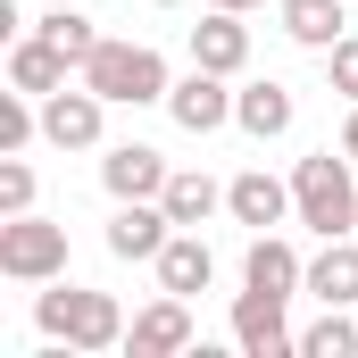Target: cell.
Returning a JSON list of instances; mask_svg holds the SVG:
<instances>
[{
	"mask_svg": "<svg viewBox=\"0 0 358 358\" xmlns=\"http://www.w3.org/2000/svg\"><path fill=\"white\" fill-rule=\"evenodd\" d=\"M350 150H308L300 167H292V217L317 234V242H342L358 234V183H350Z\"/></svg>",
	"mask_w": 358,
	"mask_h": 358,
	"instance_id": "1",
	"label": "cell"
},
{
	"mask_svg": "<svg viewBox=\"0 0 358 358\" xmlns=\"http://www.w3.org/2000/svg\"><path fill=\"white\" fill-rule=\"evenodd\" d=\"M34 325L50 334V342H76L84 358L100 350H125V308L108 300V292H84V283H50V292H34Z\"/></svg>",
	"mask_w": 358,
	"mask_h": 358,
	"instance_id": "2",
	"label": "cell"
},
{
	"mask_svg": "<svg viewBox=\"0 0 358 358\" xmlns=\"http://www.w3.org/2000/svg\"><path fill=\"white\" fill-rule=\"evenodd\" d=\"M84 84L108 100V108H150V100H167V59L150 50V42H100L84 59Z\"/></svg>",
	"mask_w": 358,
	"mask_h": 358,
	"instance_id": "3",
	"label": "cell"
},
{
	"mask_svg": "<svg viewBox=\"0 0 358 358\" xmlns=\"http://www.w3.org/2000/svg\"><path fill=\"white\" fill-rule=\"evenodd\" d=\"M0 275L8 283H59L67 275V225L50 217H0Z\"/></svg>",
	"mask_w": 358,
	"mask_h": 358,
	"instance_id": "4",
	"label": "cell"
},
{
	"mask_svg": "<svg viewBox=\"0 0 358 358\" xmlns=\"http://www.w3.org/2000/svg\"><path fill=\"white\" fill-rule=\"evenodd\" d=\"M100 125H108V100H100L84 76L42 100V142H50V150H100Z\"/></svg>",
	"mask_w": 358,
	"mask_h": 358,
	"instance_id": "5",
	"label": "cell"
},
{
	"mask_svg": "<svg viewBox=\"0 0 358 358\" xmlns=\"http://www.w3.org/2000/svg\"><path fill=\"white\" fill-rule=\"evenodd\" d=\"M234 342L242 358H300V334L283 325V292H234Z\"/></svg>",
	"mask_w": 358,
	"mask_h": 358,
	"instance_id": "6",
	"label": "cell"
},
{
	"mask_svg": "<svg viewBox=\"0 0 358 358\" xmlns=\"http://www.w3.org/2000/svg\"><path fill=\"white\" fill-rule=\"evenodd\" d=\"M167 234H176V217H167V200H117V217H108V259H125V267H150L159 250H167Z\"/></svg>",
	"mask_w": 358,
	"mask_h": 358,
	"instance_id": "7",
	"label": "cell"
},
{
	"mask_svg": "<svg viewBox=\"0 0 358 358\" xmlns=\"http://www.w3.org/2000/svg\"><path fill=\"white\" fill-rule=\"evenodd\" d=\"M234 76H208V67H192V76H176V84H167V100H159V108H167V117H176L183 134H217V125H234Z\"/></svg>",
	"mask_w": 358,
	"mask_h": 358,
	"instance_id": "8",
	"label": "cell"
},
{
	"mask_svg": "<svg viewBox=\"0 0 358 358\" xmlns=\"http://www.w3.org/2000/svg\"><path fill=\"white\" fill-rule=\"evenodd\" d=\"M167 176H176V167H167L150 142H108V150H100V183H108V200H159Z\"/></svg>",
	"mask_w": 358,
	"mask_h": 358,
	"instance_id": "9",
	"label": "cell"
},
{
	"mask_svg": "<svg viewBox=\"0 0 358 358\" xmlns=\"http://www.w3.org/2000/svg\"><path fill=\"white\" fill-rule=\"evenodd\" d=\"M192 67H208V76H242V67H250V25H242V8H208V17L192 25Z\"/></svg>",
	"mask_w": 358,
	"mask_h": 358,
	"instance_id": "10",
	"label": "cell"
},
{
	"mask_svg": "<svg viewBox=\"0 0 358 358\" xmlns=\"http://www.w3.org/2000/svg\"><path fill=\"white\" fill-rule=\"evenodd\" d=\"M125 350H134V358H176V350H192V308H183V292H159V300L125 325Z\"/></svg>",
	"mask_w": 358,
	"mask_h": 358,
	"instance_id": "11",
	"label": "cell"
},
{
	"mask_svg": "<svg viewBox=\"0 0 358 358\" xmlns=\"http://www.w3.org/2000/svg\"><path fill=\"white\" fill-rule=\"evenodd\" d=\"M225 208H234V225H250V234H275V225L292 217V183H275L267 167H242V176L225 183Z\"/></svg>",
	"mask_w": 358,
	"mask_h": 358,
	"instance_id": "12",
	"label": "cell"
},
{
	"mask_svg": "<svg viewBox=\"0 0 358 358\" xmlns=\"http://www.w3.org/2000/svg\"><path fill=\"white\" fill-rule=\"evenodd\" d=\"M150 267H159V292H183V300H192V292H208V283H217V250L200 242V225H176V234H167V250H159Z\"/></svg>",
	"mask_w": 358,
	"mask_h": 358,
	"instance_id": "13",
	"label": "cell"
},
{
	"mask_svg": "<svg viewBox=\"0 0 358 358\" xmlns=\"http://www.w3.org/2000/svg\"><path fill=\"white\" fill-rule=\"evenodd\" d=\"M67 76H76V59H67L50 34H17V42H8V84H17V92L50 100V92L67 84Z\"/></svg>",
	"mask_w": 358,
	"mask_h": 358,
	"instance_id": "14",
	"label": "cell"
},
{
	"mask_svg": "<svg viewBox=\"0 0 358 358\" xmlns=\"http://www.w3.org/2000/svg\"><path fill=\"white\" fill-rule=\"evenodd\" d=\"M292 117H300V100H292V84H275V76H259V84H242V92H234V125H242L250 142L292 134Z\"/></svg>",
	"mask_w": 358,
	"mask_h": 358,
	"instance_id": "15",
	"label": "cell"
},
{
	"mask_svg": "<svg viewBox=\"0 0 358 358\" xmlns=\"http://www.w3.org/2000/svg\"><path fill=\"white\" fill-rule=\"evenodd\" d=\"M242 283H250V292H283V300H292V292L308 283V259H300L283 234H250V250H242Z\"/></svg>",
	"mask_w": 358,
	"mask_h": 358,
	"instance_id": "16",
	"label": "cell"
},
{
	"mask_svg": "<svg viewBox=\"0 0 358 358\" xmlns=\"http://www.w3.org/2000/svg\"><path fill=\"white\" fill-rule=\"evenodd\" d=\"M300 292H317L325 308H358V234L325 242V250L308 259V283H300Z\"/></svg>",
	"mask_w": 358,
	"mask_h": 358,
	"instance_id": "17",
	"label": "cell"
},
{
	"mask_svg": "<svg viewBox=\"0 0 358 358\" xmlns=\"http://www.w3.org/2000/svg\"><path fill=\"white\" fill-rule=\"evenodd\" d=\"M283 34L325 59V50L342 42V0H283Z\"/></svg>",
	"mask_w": 358,
	"mask_h": 358,
	"instance_id": "18",
	"label": "cell"
},
{
	"mask_svg": "<svg viewBox=\"0 0 358 358\" xmlns=\"http://www.w3.org/2000/svg\"><path fill=\"white\" fill-rule=\"evenodd\" d=\"M34 34H50V42H59V50H67V59H76V76H84V59L92 50H100V42H108V34H100V25H92L84 8H76V0H50V8H42V25H34Z\"/></svg>",
	"mask_w": 358,
	"mask_h": 358,
	"instance_id": "19",
	"label": "cell"
},
{
	"mask_svg": "<svg viewBox=\"0 0 358 358\" xmlns=\"http://www.w3.org/2000/svg\"><path fill=\"white\" fill-rule=\"evenodd\" d=\"M159 200H167V217H176V225H208V217L225 208V183H208L200 167H183V176H167Z\"/></svg>",
	"mask_w": 358,
	"mask_h": 358,
	"instance_id": "20",
	"label": "cell"
},
{
	"mask_svg": "<svg viewBox=\"0 0 358 358\" xmlns=\"http://www.w3.org/2000/svg\"><path fill=\"white\" fill-rule=\"evenodd\" d=\"M300 358H358V325L342 317V308H325V317L300 334Z\"/></svg>",
	"mask_w": 358,
	"mask_h": 358,
	"instance_id": "21",
	"label": "cell"
},
{
	"mask_svg": "<svg viewBox=\"0 0 358 358\" xmlns=\"http://www.w3.org/2000/svg\"><path fill=\"white\" fill-rule=\"evenodd\" d=\"M34 208V167L25 150H0V217H25Z\"/></svg>",
	"mask_w": 358,
	"mask_h": 358,
	"instance_id": "22",
	"label": "cell"
},
{
	"mask_svg": "<svg viewBox=\"0 0 358 358\" xmlns=\"http://www.w3.org/2000/svg\"><path fill=\"white\" fill-rule=\"evenodd\" d=\"M325 84L342 92V100H358V34H342V42L325 50Z\"/></svg>",
	"mask_w": 358,
	"mask_h": 358,
	"instance_id": "23",
	"label": "cell"
},
{
	"mask_svg": "<svg viewBox=\"0 0 358 358\" xmlns=\"http://www.w3.org/2000/svg\"><path fill=\"white\" fill-rule=\"evenodd\" d=\"M342 150L358 159V100H350V117H342Z\"/></svg>",
	"mask_w": 358,
	"mask_h": 358,
	"instance_id": "24",
	"label": "cell"
},
{
	"mask_svg": "<svg viewBox=\"0 0 358 358\" xmlns=\"http://www.w3.org/2000/svg\"><path fill=\"white\" fill-rule=\"evenodd\" d=\"M208 8H242V17H250V8H267V0H208Z\"/></svg>",
	"mask_w": 358,
	"mask_h": 358,
	"instance_id": "25",
	"label": "cell"
},
{
	"mask_svg": "<svg viewBox=\"0 0 358 358\" xmlns=\"http://www.w3.org/2000/svg\"><path fill=\"white\" fill-rule=\"evenodd\" d=\"M150 8H183V0H150Z\"/></svg>",
	"mask_w": 358,
	"mask_h": 358,
	"instance_id": "26",
	"label": "cell"
},
{
	"mask_svg": "<svg viewBox=\"0 0 358 358\" xmlns=\"http://www.w3.org/2000/svg\"><path fill=\"white\" fill-rule=\"evenodd\" d=\"M42 8H50V0H42Z\"/></svg>",
	"mask_w": 358,
	"mask_h": 358,
	"instance_id": "27",
	"label": "cell"
}]
</instances>
